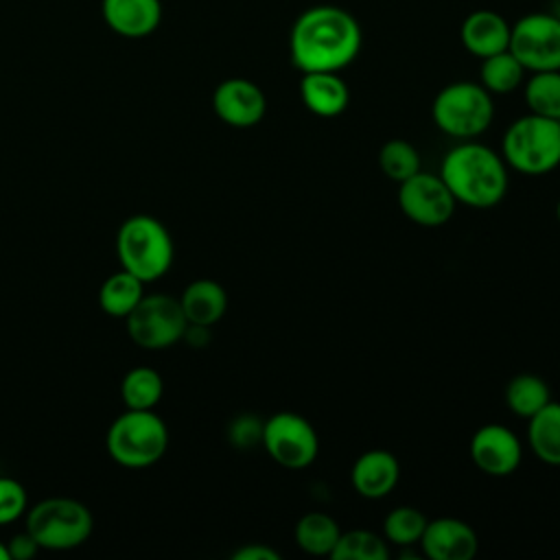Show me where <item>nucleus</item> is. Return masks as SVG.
I'll use <instances>...</instances> for the list:
<instances>
[{"label":"nucleus","instance_id":"nucleus-10","mask_svg":"<svg viewBox=\"0 0 560 560\" xmlns=\"http://www.w3.org/2000/svg\"><path fill=\"white\" fill-rule=\"evenodd\" d=\"M510 52L527 72L560 70V18L553 13H527L512 24Z\"/></svg>","mask_w":560,"mask_h":560},{"label":"nucleus","instance_id":"nucleus-31","mask_svg":"<svg viewBox=\"0 0 560 560\" xmlns=\"http://www.w3.org/2000/svg\"><path fill=\"white\" fill-rule=\"evenodd\" d=\"M262 438V422H258V418L254 416H238L232 420L230 424V442L234 446H252L254 442H260Z\"/></svg>","mask_w":560,"mask_h":560},{"label":"nucleus","instance_id":"nucleus-20","mask_svg":"<svg viewBox=\"0 0 560 560\" xmlns=\"http://www.w3.org/2000/svg\"><path fill=\"white\" fill-rule=\"evenodd\" d=\"M527 444L540 462L560 466V402L549 400L527 420Z\"/></svg>","mask_w":560,"mask_h":560},{"label":"nucleus","instance_id":"nucleus-13","mask_svg":"<svg viewBox=\"0 0 560 560\" xmlns=\"http://www.w3.org/2000/svg\"><path fill=\"white\" fill-rule=\"evenodd\" d=\"M212 109L225 125L247 129L265 118L267 96L254 81L232 77L214 88Z\"/></svg>","mask_w":560,"mask_h":560},{"label":"nucleus","instance_id":"nucleus-24","mask_svg":"<svg viewBox=\"0 0 560 560\" xmlns=\"http://www.w3.org/2000/svg\"><path fill=\"white\" fill-rule=\"evenodd\" d=\"M551 400L549 385L538 374H516L505 387V405L521 418H532Z\"/></svg>","mask_w":560,"mask_h":560},{"label":"nucleus","instance_id":"nucleus-16","mask_svg":"<svg viewBox=\"0 0 560 560\" xmlns=\"http://www.w3.org/2000/svg\"><path fill=\"white\" fill-rule=\"evenodd\" d=\"M512 24L492 9L470 11L459 26L462 46L477 59H486L510 46Z\"/></svg>","mask_w":560,"mask_h":560},{"label":"nucleus","instance_id":"nucleus-29","mask_svg":"<svg viewBox=\"0 0 560 560\" xmlns=\"http://www.w3.org/2000/svg\"><path fill=\"white\" fill-rule=\"evenodd\" d=\"M378 166L387 179L400 184L420 171V153L411 142L392 138L378 151Z\"/></svg>","mask_w":560,"mask_h":560},{"label":"nucleus","instance_id":"nucleus-35","mask_svg":"<svg viewBox=\"0 0 560 560\" xmlns=\"http://www.w3.org/2000/svg\"><path fill=\"white\" fill-rule=\"evenodd\" d=\"M556 217H558V223H560V199H558V206H556Z\"/></svg>","mask_w":560,"mask_h":560},{"label":"nucleus","instance_id":"nucleus-26","mask_svg":"<svg viewBox=\"0 0 560 560\" xmlns=\"http://www.w3.org/2000/svg\"><path fill=\"white\" fill-rule=\"evenodd\" d=\"M523 96L532 114L560 120V70L532 72L525 81Z\"/></svg>","mask_w":560,"mask_h":560},{"label":"nucleus","instance_id":"nucleus-15","mask_svg":"<svg viewBox=\"0 0 560 560\" xmlns=\"http://www.w3.org/2000/svg\"><path fill=\"white\" fill-rule=\"evenodd\" d=\"M400 479V464L394 453L385 448H372L361 453L350 468L352 490L363 499L387 497Z\"/></svg>","mask_w":560,"mask_h":560},{"label":"nucleus","instance_id":"nucleus-21","mask_svg":"<svg viewBox=\"0 0 560 560\" xmlns=\"http://www.w3.org/2000/svg\"><path fill=\"white\" fill-rule=\"evenodd\" d=\"M144 295V282L120 269L112 273L98 289V306L116 319H125Z\"/></svg>","mask_w":560,"mask_h":560},{"label":"nucleus","instance_id":"nucleus-32","mask_svg":"<svg viewBox=\"0 0 560 560\" xmlns=\"http://www.w3.org/2000/svg\"><path fill=\"white\" fill-rule=\"evenodd\" d=\"M9 553H11V560H31L37 551H39V545L35 542V538L24 529L22 534H15L9 542Z\"/></svg>","mask_w":560,"mask_h":560},{"label":"nucleus","instance_id":"nucleus-3","mask_svg":"<svg viewBox=\"0 0 560 560\" xmlns=\"http://www.w3.org/2000/svg\"><path fill=\"white\" fill-rule=\"evenodd\" d=\"M116 256L120 269L142 282L162 278L175 258V245L166 225L151 214H133L116 232Z\"/></svg>","mask_w":560,"mask_h":560},{"label":"nucleus","instance_id":"nucleus-12","mask_svg":"<svg viewBox=\"0 0 560 560\" xmlns=\"http://www.w3.org/2000/svg\"><path fill=\"white\" fill-rule=\"evenodd\" d=\"M468 451L472 464L490 477H508L516 472L523 459V444L516 433L497 422L479 427L470 438Z\"/></svg>","mask_w":560,"mask_h":560},{"label":"nucleus","instance_id":"nucleus-9","mask_svg":"<svg viewBox=\"0 0 560 560\" xmlns=\"http://www.w3.org/2000/svg\"><path fill=\"white\" fill-rule=\"evenodd\" d=\"M267 455L282 468H308L319 453V438L315 427L300 413L278 411L262 422V438Z\"/></svg>","mask_w":560,"mask_h":560},{"label":"nucleus","instance_id":"nucleus-23","mask_svg":"<svg viewBox=\"0 0 560 560\" xmlns=\"http://www.w3.org/2000/svg\"><path fill=\"white\" fill-rule=\"evenodd\" d=\"M164 394V381L149 365L131 368L120 381V396L127 409H153Z\"/></svg>","mask_w":560,"mask_h":560},{"label":"nucleus","instance_id":"nucleus-1","mask_svg":"<svg viewBox=\"0 0 560 560\" xmlns=\"http://www.w3.org/2000/svg\"><path fill=\"white\" fill-rule=\"evenodd\" d=\"M359 20L337 4H315L298 15L289 33V55L300 72H339L361 52Z\"/></svg>","mask_w":560,"mask_h":560},{"label":"nucleus","instance_id":"nucleus-33","mask_svg":"<svg viewBox=\"0 0 560 560\" xmlns=\"http://www.w3.org/2000/svg\"><path fill=\"white\" fill-rule=\"evenodd\" d=\"M234 560H278L280 553L265 542H247L232 553Z\"/></svg>","mask_w":560,"mask_h":560},{"label":"nucleus","instance_id":"nucleus-17","mask_svg":"<svg viewBox=\"0 0 560 560\" xmlns=\"http://www.w3.org/2000/svg\"><path fill=\"white\" fill-rule=\"evenodd\" d=\"M105 24L129 39L151 35L162 22L160 0H103Z\"/></svg>","mask_w":560,"mask_h":560},{"label":"nucleus","instance_id":"nucleus-22","mask_svg":"<svg viewBox=\"0 0 560 560\" xmlns=\"http://www.w3.org/2000/svg\"><path fill=\"white\" fill-rule=\"evenodd\" d=\"M298 547L308 556H330L339 536V523L326 512H308L304 514L293 529Z\"/></svg>","mask_w":560,"mask_h":560},{"label":"nucleus","instance_id":"nucleus-6","mask_svg":"<svg viewBox=\"0 0 560 560\" xmlns=\"http://www.w3.org/2000/svg\"><path fill=\"white\" fill-rule=\"evenodd\" d=\"M431 116L442 133L457 140H472L492 125V94L481 83L453 81L435 94Z\"/></svg>","mask_w":560,"mask_h":560},{"label":"nucleus","instance_id":"nucleus-2","mask_svg":"<svg viewBox=\"0 0 560 560\" xmlns=\"http://www.w3.org/2000/svg\"><path fill=\"white\" fill-rule=\"evenodd\" d=\"M457 203L492 208L508 192V164L490 147L462 140L446 151L438 173Z\"/></svg>","mask_w":560,"mask_h":560},{"label":"nucleus","instance_id":"nucleus-14","mask_svg":"<svg viewBox=\"0 0 560 560\" xmlns=\"http://www.w3.org/2000/svg\"><path fill=\"white\" fill-rule=\"evenodd\" d=\"M418 545L431 560H470L479 549L475 529L455 516L429 521Z\"/></svg>","mask_w":560,"mask_h":560},{"label":"nucleus","instance_id":"nucleus-30","mask_svg":"<svg viewBox=\"0 0 560 560\" xmlns=\"http://www.w3.org/2000/svg\"><path fill=\"white\" fill-rule=\"evenodd\" d=\"M28 508L24 486L13 477H0V525L18 521Z\"/></svg>","mask_w":560,"mask_h":560},{"label":"nucleus","instance_id":"nucleus-19","mask_svg":"<svg viewBox=\"0 0 560 560\" xmlns=\"http://www.w3.org/2000/svg\"><path fill=\"white\" fill-rule=\"evenodd\" d=\"M179 304L188 324L210 328L225 315L228 293L217 280L199 278L184 289V293L179 295Z\"/></svg>","mask_w":560,"mask_h":560},{"label":"nucleus","instance_id":"nucleus-34","mask_svg":"<svg viewBox=\"0 0 560 560\" xmlns=\"http://www.w3.org/2000/svg\"><path fill=\"white\" fill-rule=\"evenodd\" d=\"M0 560H11L9 547H7V542H2V540H0Z\"/></svg>","mask_w":560,"mask_h":560},{"label":"nucleus","instance_id":"nucleus-27","mask_svg":"<svg viewBox=\"0 0 560 560\" xmlns=\"http://www.w3.org/2000/svg\"><path fill=\"white\" fill-rule=\"evenodd\" d=\"M332 560H387L389 542L370 529L341 532L332 553Z\"/></svg>","mask_w":560,"mask_h":560},{"label":"nucleus","instance_id":"nucleus-25","mask_svg":"<svg viewBox=\"0 0 560 560\" xmlns=\"http://www.w3.org/2000/svg\"><path fill=\"white\" fill-rule=\"evenodd\" d=\"M525 72L527 70L523 68V63L508 48V50H501L497 55L481 59L479 83L490 94H510L523 83Z\"/></svg>","mask_w":560,"mask_h":560},{"label":"nucleus","instance_id":"nucleus-4","mask_svg":"<svg viewBox=\"0 0 560 560\" xmlns=\"http://www.w3.org/2000/svg\"><path fill=\"white\" fill-rule=\"evenodd\" d=\"M501 158L523 175H545L560 166V120L538 114L516 118L503 133Z\"/></svg>","mask_w":560,"mask_h":560},{"label":"nucleus","instance_id":"nucleus-11","mask_svg":"<svg viewBox=\"0 0 560 560\" xmlns=\"http://www.w3.org/2000/svg\"><path fill=\"white\" fill-rule=\"evenodd\" d=\"M398 206L416 225L440 228L453 217L457 201L440 175L418 171L398 184Z\"/></svg>","mask_w":560,"mask_h":560},{"label":"nucleus","instance_id":"nucleus-28","mask_svg":"<svg viewBox=\"0 0 560 560\" xmlns=\"http://www.w3.org/2000/svg\"><path fill=\"white\" fill-rule=\"evenodd\" d=\"M427 523V516L418 508L398 505L392 512H387L383 521V538L396 547L418 545Z\"/></svg>","mask_w":560,"mask_h":560},{"label":"nucleus","instance_id":"nucleus-8","mask_svg":"<svg viewBox=\"0 0 560 560\" xmlns=\"http://www.w3.org/2000/svg\"><path fill=\"white\" fill-rule=\"evenodd\" d=\"M125 324L131 341L144 350H164L182 341L188 328L179 298L168 293L142 295Z\"/></svg>","mask_w":560,"mask_h":560},{"label":"nucleus","instance_id":"nucleus-5","mask_svg":"<svg viewBox=\"0 0 560 560\" xmlns=\"http://www.w3.org/2000/svg\"><path fill=\"white\" fill-rule=\"evenodd\" d=\"M105 446L116 464L147 468L166 453L168 429L153 409H127L109 424Z\"/></svg>","mask_w":560,"mask_h":560},{"label":"nucleus","instance_id":"nucleus-18","mask_svg":"<svg viewBox=\"0 0 560 560\" xmlns=\"http://www.w3.org/2000/svg\"><path fill=\"white\" fill-rule=\"evenodd\" d=\"M300 98L311 114L319 118H335L346 112L350 90L339 72H302Z\"/></svg>","mask_w":560,"mask_h":560},{"label":"nucleus","instance_id":"nucleus-7","mask_svg":"<svg viewBox=\"0 0 560 560\" xmlns=\"http://www.w3.org/2000/svg\"><path fill=\"white\" fill-rule=\"evenodd\" d=\"M94 529L88 505L68 497H50L26 512V532L39 549L68 551L83 545Z\"/></svg>","mask_w":560,"mask_h":560}]
</instances>
